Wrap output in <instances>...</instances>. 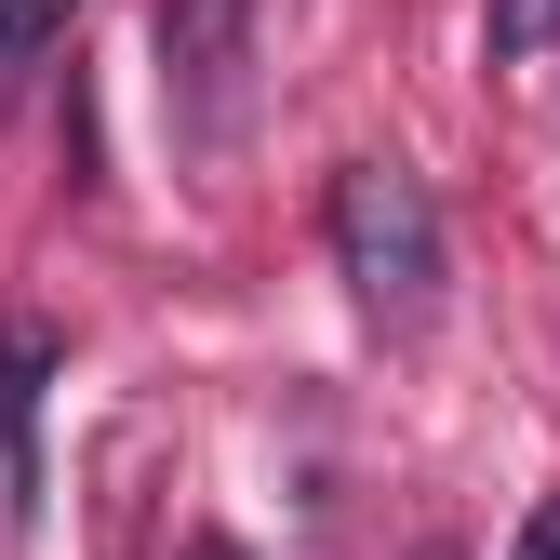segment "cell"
Returning a JSON list of instances; mask_svg holds the SVG:
<instances>
[{
  "mask_svg": "<svg viewBox=\"0 0 560 560\" xmlns=\"http://www.w3.org/2000/svg\"><path fill=\"white\" fill-rule=\"evenodd\" d=\"M334 280L387 347H413L441 320V280H454V241H441V200L413 161H347L334 174Z\"/></svg>",
  "mask_w": 560,
  "mask_h": 560,
  "instance_id": "cell-1",
  "label": "cell"
},
{
  "mask_svg": "<svg viewBox=\"0 0 560 560\" xmlns=\"http://www.w3.org/2000/svg\"><path fill=\"white\" fill-rule=\"evenodd\" d=\"M148 40H161V120H174V161H241L254 133V0H148Z\"/></svg>",
  "mask_w": 560,
  "mask_h": 560,
  "instance_id": "cell-2",
  "label": "cell"
},
{
  "mask_svg": "<svg viewBox=\"0 0 560 560\" xmlns=\"http://www.w3.org/2000/svg\"><path fill=\"white\" fill-rule=\"evenodd\" d=\"M40 374H54V347L14 320V334H0V467H14V508H27V480H40V454H27V428H40Z\"/></svg>",
  "mask_w": 560,
  "mask_h": 560,
  "instance_id": "cell-3",
  "label": "cell"
},
{
  "mask_svg": "<svg viewBox=\"0 0 560 560\" xmlns=\"http://www.w3.org/2000/svg\"><path fill=\"white\" fill-rule=\"evenodd\" d=\"M67 27H81V0H0V107H14V81H27Z\"/></svg>",
  "mask_w": 560,
  "mask_h": 560,
  "instance_id": "cell-4",
  "label": "cell"
},
{
  "mask_svg": "<svg viewBox=\"0 0 560 560\" xmlns=\"http://www.w3.org/2000/svg\"><path fill=\"white\" fill-rule=\"evenodd\" d=\"M547 40H560V0H494L480 14V67H547Z\"/></svg>",
  "mask_w": 560,
  "mask_h": 560,
  "instance_id": "cell-5",
  "label": "cell"
},
{
  "mask_svg": "<svg viewBox=\"0 0 560 560\" xmlns=\"http://www.w3.org/2000/svg\"><path fill=\"white\" fill-rule=\"evenodd\" d=\"M508 560H560V508H534V521H521V547H508Z\"/></svg>",
  "mask_w": 560,
  "mask_h": 560,
  "instance_id": "cell-6",
  "label": "cell"
},
{
  "mask_svg": "<svg viewBox=\"0 0 560 560\" xmlns=\"http://www.w3.org/2000/svg\"><path fill=\"white\" fill-rule=\"evenodd\" d=\"M187 560H241V547H228V534H187Z\"/></svg>",
  "mask_w": 560,
  "mask_h": 560,
  "instance_id": "cell-7",
  "label": "cell"
}]
</instances>
